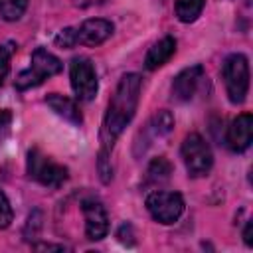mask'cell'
<instances>
[{
	"label": "cell",
	"instance_id": "cell-1",
	"mask_svg": "<svg viewBox=\"0 0 253 253\" xmlns=\"http://www.w3.org/2000/svg\"><path fill=\"white\" fill-rule=\"evenodd\" d=\"M142 89V77L138 73H125L109 99L107 113L101 126V152L111 154L117 138L132 121Z\"/></svg>",
	"mask_w": 253,
	"mask_h": 253
},
{
	"label": "cell",
	"instance_id": "cell-2",
	"mask_svg": "<svg viewBox=\"0 0 253 253\" xmlns=\"http://www.w3.org/2000/svg\"><path fill=\"white\" fill-rule=\"evenodd\" d=\"M61 69H63V63H61L59 57H55L45 47H36L34 53H32L30 67L20 71L18 77H16V89L26 91V89L38 87L47 77H53V75L61 73Z\"/></svg>",
	"mask_w": 253,
	"mask_h": 253
},
{
	"label": "cell",
	"instance_id": "cell-3",
	"mask_svg": "<svg viewBox=\"0 0 253 253\" xmlns=\"http://www.w3.org/2000/svg\"><path fill=\"white\" fill-rule=\"evenodd\" d=\"M180 154H182L188 176L202 178V176L210 174V170L213 166V154L202 134H198V132L186 134L182 140V146H180Z\"/></svg>",
	"mask_w": 253,
	"mask_h": 253
},
{
	"label": "cell",
	"instance_id": "cell-4",
	"mask_svg": "<svg viewBox=\"0 0 253 253\" xmlns=\"http://www.w3.org/2000/svg\"><path fill=\"white\" fill-rule=\"evenodd\" d=\"M227 99L233 105H241L249 91V61L243 53H231L221 67Z\"/></svg>",
	"mask_w": 253,
	"mask_h": 253
},
{
	"label": "cell",
	"instance_id": "cell-5",
	"mask_svg": "<svg viewBox=\"0 0 253 253\" xmlns=\"http://www.w3.org/2000/svg\"><path fill=\"white\" fill-rule=\"evenodd\" d=\"M26 170L32 180L45 188H59L69 178V170L63 164H57L47 154H43L40 148H32L28 152Z\"/></svg>",
	"mask_w": 253,
	"mask_h": 253
},
{
	"label": "cell",
	"instance_id": "cell-6",
	"mask_svg": "<svg viewBox=\"0 0 253 253\" xmlns=\"http://www.w3.org/2000/svg\"><path fill=\"white\" fill-rule=\"evenodd\" d=\"M144 206H146L150 217L164 225L176 223L180 219V215L184 213V198L178 192H170V190L150 192L144 200Z\"/></svg>",
	"mask_w": 253,
	"mask_h": 253
},
{
	"label": "cell",
	"instance_id": "cell-7",
	"mask_svg": "<svg viewBox=\"0 0 253 253\" xmlns=\"http://www.w3.org/2000/svg\"><path fill=\"white\" fill-rule=\"evenodd\" d=\"M69 81L79 101H93L99 91L95 65L87 57H73L69 63Z\"/></svg>",
	"mask_w": 253,
	"mask_h": 253
},
{
	"label": "cell",
	"instance_id": "cell-8",
	"mask_svg": "<svg viewBox=\"0 0 253 253\" xmlns=\"http://www.w3.org/2000/svg\"><path fill=\"white\" fill-rule=\"evenodd\" d=\"M81 211L85 219V237L89 241H99L109 233V215L105 206L97 198H87L81 202Z\"/></svg>",
	"mask_w": 253,
	"mask_h": 253
},
{
	"label": "cell",
	"instance_id": "cell-9",
	"mask_svg": "<svg viewBox=\"0 0 253 253\" xmlns=\"http://www.w3.org/2000/svg\"><path fill=\"white\" fill-rule=\"evenodd\" d=\"M113 30H115L113 22L103 20V18H89L81 22L79 26H73L75 45H87V47L101 45L107 38H111Z\"/></svg>",
	"mask_w": 253,
	"mask_h": 253
},
{
	"label": "cell",
	"instance_id": "cell-10",
	"mask_svg": "<svg viewBox=\"0 0 253 253\" xmlns=\"http://www.w3.org/2000/svg\"><path fill=\"white\" fill-rule=\"evenodd\" d=\"M251 140H253V115L241 113L227 126L225 142L233 152H243L249 148Z\"/></svg>",
	"mask_w": 253,
	"mask_h": 253
},
{
	"label": "cell",
	"instance_id": "cell-11",
	"mask_svg": "<svg viewBox=\"0 0 253 253\" xmlns=\"http://www.w3.org/2000/svg\"><path fill=\"white\" fill-rule=\"evenodd\" d=\"M202 77H204V65H200V63L182 69L172 81V99L180 101V103L190 101L196 95V89H198Z\"/></svg>",
	"mask_w": 253,
	"mask_h": 253
},
{
	"label": "cell",
	"instance_id": "cell-12",
	"mask_svg": "<svg viewBox=\"0 0 253 253\" xmlns=\"http://www.w3.org/2000/svg\"><path fill=\"white\" fill-rule=\"evenodd\" d=\"M45 105H47L57 117H61L63 121H67V123H71V125H81V123H83V115H81L77 103H75L73 99L61 95V93H49V95L45 97Z\"/></svg>",
	"mask_w": 253,
	"mask_h": 253
},
{
	"label": "cell",
	"instance_id": "cell-13",
	"mask_svg": "<svg viewBox=\"0 0 253 253\" xmlns=\"http://www.w3.org/2000/svg\"><path fill=\"white\" fill-rule=\"evenodd\" d=\"M174 53H176V40L172 36H164L162 40H158L156 43H152L150 49L146 51L144 67L148 71H154V69L162 67L164 63H168Z\"/></svg>",
	"mask_w": 253,
	"mask_h": 253
},
{
	"label": "cell",
	"instance_id": "cell-14",
	"mask_svg": "<svg viewBox=\"0 0 253 253\" xmlns=\"http://www.w3.org/2000/svg\"><path fill=\"white\" fill-rule=\"evenodd\" d=\"M174 128V117H172V113L170 111H166V109H160V111H156L154 113V117L148 121V125H146V128L142 130V134L146 136L144 140H146V144L144 146H148L150 144V140L152 138H160V136H166L170 130Z\"/></svg>",
	"mask_w": 253,
	"mask_h": 253
},
{
	"label": "cell",
	"instance_id": "cell-15",
	"mask_svg": "<svg viewBox=\"0 0 253 253\" xmlns=\"http://www.w3.org/2000/svg\"><path fill=\"white\" fill-rule=\"evenodd\" d=\"M204 4H206V0H176L174 2L176 18L180 22H184V24H192L202 14Z\"/></svg>",
	"mask_w": 253,
	"mask_h": 253
},
{
	"label": "cell",
	"instance_id": "cell-16",
	"mask_svg": "<svg viewBox=\"0 0 253 253\" xmlns=\"http://www.w3.org/2000/svg\"><path fill=\"white\" fill-rule=\"evenodd\" d=\"M170 174H172V164L168 162V158L166 156H156V158L150 160V164L146 168V182H152V184L164 182V180L170 178Z\"/></svg>",
	"mask_w": 253,
	"mask_h": 253
},
{
	"label": "cell",
	"instance_id": "cell-17",
	"mask_svg": "<svg viewBox=\"0 0 253 253\" xmlns=\"http://www.w3.org/2000/svg\"><path fill=\"white\" fill-rule=\"evenodd\" d=\"M28 0H0V18L4 22H16L24 16Z\"/></svg>",
	"mask_w": 253,
	"mask_h": 253
},
{
	"label": "cell",
	"instance_id": "cell-18",
	"mask_svg": "<svg viewBox=\"0 0 253 253\" xmlns=\"http://www.w3.org/2000/svg\"><path fill=\"white\" fill-rule=\"evenodd\" d=\"M16 51V43L14 42H8V43H2L0 45V85L4 83L6 75L10 73V59Z\"/></svg>",
	"mask_w": 253,
	"mask_h": 253
},
{
	"label": "cell",
	"instance_id": "cell-19",
	"mask_svg": "<svg viewBox=\"0 0 253 253\" xmlns=\"http://www.w3.org/2000/svg\"><path fill=\"white\" fill-rule=\"evenodd\" d=\"M111 154L107 152H101L99 150V156H97V170H99V178L103 184H109L113 180V166H111Z\"/></svg>",
	"mask_w": 253,
	"mask_h": 253
},
{
	"label": "cell",
	"instance_id": "cell-20",
	"mask_svg": "<svg viewBox=\"0 0 253 253\" xmlns=\"http://www.w3.org/2000/svg\"><path fill=\"white\" fill-rule=\"evenodd\" d=\"M40 229H42V211L36 210V211L30 213V217H28V221H26V229H24L26 239H34V237H38Z\"/></svg>",
	"mask_w": 253,
	"mask_h": 253
},
{
	"label": "cell",
	"instance_id": "cell-21",
	"mask_svg": "<svg viewBox=\"0 0 253 253\" xmlns=\"http://www.w3.org/2000/svg\"><path fill=\"white\" fill-rule=\"evenodd\" d=\"M14 219V211H12V206L6 198V194L0 190V229H6Z\"/></svg>",
	"mask_w": 253,
	"mask_h": 253
},
{
	"label": "cell",
	"instance_id": "cell-22",
	"mask_svg": "<svg viewBox=\"0 0 253 253\" xmlns=\"http://www.w3.org/2000/svg\"><path fill=\"white\" fill-rule=\"evenodd\" d=\"M53 43L57 45V47H61V49H71V47H75V36H73V26H69V28H63L57 36H55V40H53Z\"/></svg>",
	"mask_w": 253,
	"mask_h": 253
},
{
	"label": "cell",
	"instance_id": "cell-23",
	"mask_svg": "<svg viewBox=\"0 0 253 253\" xmlns=\"http://www.w3.org/2000/svg\"><path fill=\"white\" fill-rule=\"evenodd\" d=\"M117 237L123 241V243H132V239L130 237H134L132 235V227H130V223H123L121 227H119V231H117Z\"/></svg>",
	"mask_w": 253,
	"mask_h": 253
},
{
	"label": "cell",
	"instance_id": "cell-24",
	"mask_svg": "<svg viewBox=\"0 0 253 253\" xmlns=\"http://www.w3.org/2000/svg\"><path fill=\"white\" fill-rule=\"evenodd\" d=\"M34 249H38V251H63L65 247L63 245H51V243H36Z\"/></svg>",
	"mask_w": 253,
	"mask_h": 253
},
{
	"label": "cell",
	"instance_id": "cell-25",
	"mask_svg": "<svg viewBox=\"0 0 253 253\" xmlns=\"http://www.w3.org/2000/svg\"><path fill=\"white\" fill-rule=\"evenodd\" d=\"M12 123V113L8 109H0V130Z\"/></svg>",
	"mask_w": 253,
	"mask_h": 253
},
{
	"label": "cell",
	"instance_id": "cell-26",
	"mask_svg": "<svg viewBox=\"0 0 253 253\" xmlns=\"http://www.w3.org/2000/svg\"><path fill=\"white\" fill-rule=\"evenodd\" d=\"M73 2V6H77V8H91V6H97V4H101V2H105V0H71Z\"/></svg>",
	"mask_w": 253,
	"mask_h": 253
},
{
	"label": "cell",
	"instance_id": "cell-27",
	"mask_svg": "<svg viewBox=\"0 0 253 253\" xmlns=\"http://www.w3.org/2000/svg\"><path fill=\"white\" fill-rule=\"evenodd\" d=\"M251 229H253V223H251V221H247V225H245V229H243V241H245V245H247V247H251V245H253Z\"/></svg>",
	"mask_w": 253,
	"mask_h": 253
}]
</instances>
